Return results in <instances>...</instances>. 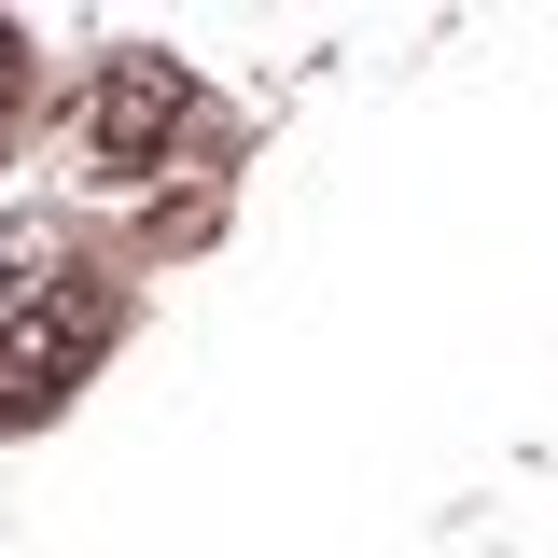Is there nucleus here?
<instances>
[{"instance_id":"obj_1","label":"nucleus","mask_w":558,"mask_h":558,"mask_svg":"<svg viewBox=\"0 0 558 558\" xmlns=\"http://www.w3.org/2000/svg\"><path fill=\"white\" fill-rule=\"evenodd\" d=\"M126 322V293L112 266L57 238V223H0V433H28V418H57L84 377H98V349Z\"/></svg>"},{"instance_id":"obj_2","label":"nucleus","mask_w":558,"mask_h":558,"mask_svg":"<svg viewBox=\"0 0 558 558\" xmlns=\"http://www.w3.org/2000/svg\"><path fill=\"white\" fill-rule=\"evenodd\" d=\"M196 140H209V98H196V70L154 57V43L98 57V70L57 98V168L84 182V196L140 209V223L168 209V154H196Z\"/></svg>"},{"instance_id":"obj_3","label":"nucleus","mask_w":558,"mask_h":558,"mask_svg":"<svg viewBox=\"0 0 558 558\" xmlns=\"http://www.w3.org/2000/svg\"><path fill=\"white\" fill-rule=\"evenodd\" d=\"M14 126H28V43L0 28V154H14Z\"/></svg>"}]
</instances>
